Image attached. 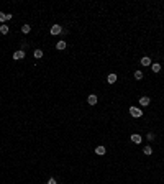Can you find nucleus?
Listing matches in <instances>:
<instances>
[{
	"label": "nucleus",
	"instance_id": "obj_6",
	"mask_svg": "<svg viewBox=\"0 0 164 184\" xmlns=\"http://www.w3.org/2000/svg\"><path fill=\"white\" fill-rule=\"evenodd\" d=\"M149 102H151V100H149V97H141V99H140V104H141L143 107H148V105H149Z\"/></svg>",
	"mask_w": 164,
	"mask_h": 184
},
{
	"label": "nucleus",
	"instance_id": "obj_16",
	"mask_svg": "<svg viewBox=\"0 0 164 184\" xmlns=\"http://www.w3.org/2000/svg\"><path fill=\"white\" fill-rule=\"evenodd\" d=\"M0 33H2V35H7V33H8V26L2 25V26H0Z\"/></svg>",
	"mask_w": 164,
	"mask_h": 184
},
{
	"label": "nucleus",
	"instance_id": "obj_13",
	"mask_svg": "<svg viewBox=\"0 0 164 184\" xmlns=\"http://www.w3.org/2000/svg\"><path fill=\"white\" fill-rule=\"evenodd\" d=\"M151 69H153L154 72H159V71H161V64H158V63H154V64H151Z\"/></svg>",
	"mask_w": 164,
	"mask_h": 184
},
{
	"label": "nucleus",
	"instance_id": "obj_4",
	"mask_svg": "<svg viewBox=\"0 0 164 184\" xmlns=\"http://www.w3.org/2000/svg\"><path fill=\"white\" fill-rule=\"evenodd\" d=\"M87 102H89V105H95V104H97V95H95V94H90L89 99H87Z\"/></svg>",
	"mask_w": 164,
	"mask_h": 184
},
{
	"label": "nucleus",
	"instance_id": "obj_19",
	"mask_svg": "<svg viewBox=\"0 0 164 184\" xmlns=\"http://www.w3.org/2000/svg\"><path fill=\"white\" fill-rule=\"evenodd\" d=\"M148 140H154V133H148Z\"/></svg>",
	"mask_w": 164,
	"mask_h": 184
},
{
	"label": "nucleus",
	"instance_id": "obj_17",
	"mask_svg": "<svg viewBox=\"0 0 164 184\" xmlns=\"http://www.w3.org/2000/svg\"><path fill=\"white\" fill-rule=\"evenodd\" d=\"M43 56V51L41 49H35V58H41Z\"/></svg>",
	"mask_w": 164,
	"mask_h": 184
},
{
	"label": "nucleus",
	"instance_id": "obj_12",
	"mask_svg": "<svg viewBox=\"0 0 164 184\" xmlns=\"http://www.w3.org/2000/svg\"><path fill=\"white\" fill-rule=\"evenodd\" d=\"M22 31L25 33V35H28V33L31 31V26H30V25H23V26H22Z\"/></svg>",
	"mask_w": 164,
	"mask_h": 184
},
{
	"label": "nucleus",
	"instance_id": "obj_11",
	"mask_svg": "<svg viewBox=\"0 0 164 184\" xmlns=\"http://www.w3.org/2000/svg\"><path fill=\"white\" fill-rule=\"evenodd\" d=\"M141 64H143V66H151V58H148V56H146V58H143V59H141Z\"/></svg>",
	"mask_w": 164,
	"mask_h": 184
},
{
	"label": "nucleus",
	"instance_id": "obj_15",
	"mask_svg": "<svg viewBox=\"0 0 164 184\" xmlns=\"http://www.w3.org/2000/svg\"><path fill=\"white\" fill-rule=\"evenodd\" d=\"M56 48H58V49H64V48H66V41H58Z\"/></svg>",
	"mask_w": 164,
	"mask_h": 184
},
{
	"label": "nucleus",
	"instance_id": "obj_2",
	"mask_svg": "<svg viewBox=\"0 0 164 184\" xmlns=\"http://www.w3.org/2000/svg\"><path fill=\"white\" fill-rule=\"evenodd\" d=\"M59 33H62V28H61V25H53L51 26V35H59Z\"/></svg>",
	"mask_w": 164,
	"mask_h": 184
},
{
	"label": "nucleus",
	"instance_id": "obj_1",
	"mask_svg": "<svg viewBox=\"0 0 164 184\" xmlns=\"http://www.w3.org/2000/svg\"><path fill=\"white\" fill-rule=\"evenodd\" d=\"M130 114H131V117H135V118H140L143 115V112L140 110V108H136V107H130Z\"/></svg>",
	"mask_w": 164,
	"mask_h": 184
},
{
	"label": "nucleus",
	"instance_id": "obj_7",
	"mask_svg": "<svg viewBox=\"0 0 164 184\" xmlns=\"http://www.w3.org/2000/svg\"><path fill=\"white\" fill-rule=\"evenodd\" d=\"M95 153H97V155H105V146L98 145L97 148H95Z\"/></svg>",
	"mask_w": 164,
	"mask_h": 184
},
{
	"label": "nucleus",
	"instance_id": "obj_10",
	"mask_svg": "<svg viewBox=\"0 0 164 184\" xmlns=\"http://www.w3.org/2000/svg\"><path fill=\"white\" fill-rule=\"evenodd\" d=\"M143 153H144V155H148V156H149V155H151V153H153V148H151V146L148 145V146H144V148H143Z\"/></svg>",
	"mask_w": 164,
	"mask_h": 184
},
{
	"label": "nucleus",
	"instance_id": "obj_9",
	"mask_svg": "<svg viewBox=\"0 0 164 184\" xmlns=\"http://www.w3.org/2000/svg\"><path fill=\"white\" fill-rule=\"evenodd\" d=\"M131 141H133V143H141V136L140 135H131Z\"/></svg>",
	"mask_w": 164,
	"mask_h": 184
},
{
	"label": "nucleus",
	"instance_id": "obj_5",
	"mask_svg": "<svg viewBox=\"0 0 164 184\" xmlns=\"http://www.w3.org/2000/svg\"><path fill=\"white\" fill-rule=\"evenodd\" d=\"M7 20H12V13H2L0 12V22H7Z\"/></svg>",
	"mask_w": 164,
	"mask_h": 184
},
{
	"label": "nucleus",
	"instance_id": "obj_18",
	"mask_svg": "<svg viewBox=\"0 0 164 184\" xmlns=\"http://www.w3.org/2000/svg\"><path fill=\"white\" fill-rule=\"evenodd\" d=\"M48 184H58V183H56V179H54V178H51V179L48 181Z\"/></svg>",
	"mask_w": 164,
	"mask_h": 184
},
{
	"label": "nucleus",
	"instance_id": "obj_8",
	"mask_svg": "<svg viewBox=\"0 0 164 184\" xmlns=\"http://www.w3.org/2000/svg\"><path fill=\"white\" fill-rule=\"evenodd\" d=\"M107 81H108V84H115V82H117V76H115V74H108Z\"/></svg>",
	"mask_w": 164,
	"mask_h": 184
},
{
	"label": "nucleus",
	"instance_id": "obj_3",
	"mask_svg": "<svg viewBox=\"0 0 164 184\" xmlns=\"http://www.w3.org/2000/svg\"><path fill=\"white\" fill-rule=\"evenodd\" d=\"M23 58H25V53H23L22 49H18V51H15V53H13V59H23Z\"/></svg>",
	"mask_w": 164,
	"mask_h": 184
},
{
	"label": "nucleus",
	"instance_id": "obj_14",
	"mask_svg": "<svg viewBox=\"0 0 164 184\" xmlns=\"http://www.w3.org/2000/svg\"><path fill=\"white\" fill-rule=\"evenodd\" d=\"M135 79H136V81H141L143 79V72L141 71H135Z\"/></svg>",
	"mask_w": 164,
	"mask_h": 184
}]
</instances>
